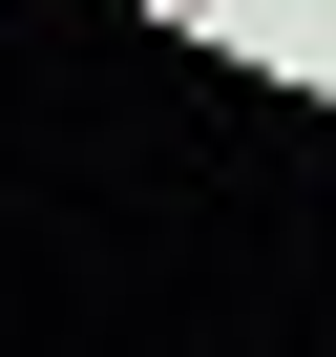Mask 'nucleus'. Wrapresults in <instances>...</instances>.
Returning <instances> with one entry per match:
<instances>
[{"instance_id": "nucleus-1", "label": "nucleus", "mask_w": 336, "mask_h": 357, "mask_svg": "<svg viewBox=\"0 0 336 357\" xmlns=\"http://www.w3.org/2000/svg\"><path fill=\"white\" fill-rule=\"evenodd\" d=\"M168 22H231V0H168Z\"/></svg>"}]
</instances>
